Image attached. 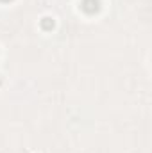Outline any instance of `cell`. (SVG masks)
<instances>
[{
	"label": "cell",
	"instance_id": "3957f363",
	"mask_svg": "<svg viewBox=\"0 0 152 153\" xmlns=\"http://www.w3.org/2000/svg\"><path fill=\"white\" fill-rule=\"evenodd\" d=\"M2 2H11V0H2Z\"/></svg>",
	"mask_w": 152,
	"mask_h": 153
},
{
	"label": "cell",
	"instance_id": "7a4b0ae2",
	"mask_svg": "<svg viewBox=\"0 0 152 153\" xmlns=\"http://www.w3.org/2000/svg\"><path fill=\"white\" fill-rule=\"evenodd\" d=\"M54 25H56V23H54V20H52V18H48V16L41 20V29H43V30H52V29H54Z\"/></svg>",
	"mask_w": 152,
	"mask_h": 153
},
{
	"label": "cell",
	"instance_id": "6da1fadb",
	"mask_svg": "<svg viewBox=\"0 0 152 153\" xmlns=\"http://www.w3.org/2000/svg\"><path fill=\"white\" fill-rule=\"evenodd\" d=\"M81 9L86 14H95L100 11V0H82L81 2Z\"/></svg>",
	"mask_w": 152,
	"mask_h": 153
}]
</instances>
